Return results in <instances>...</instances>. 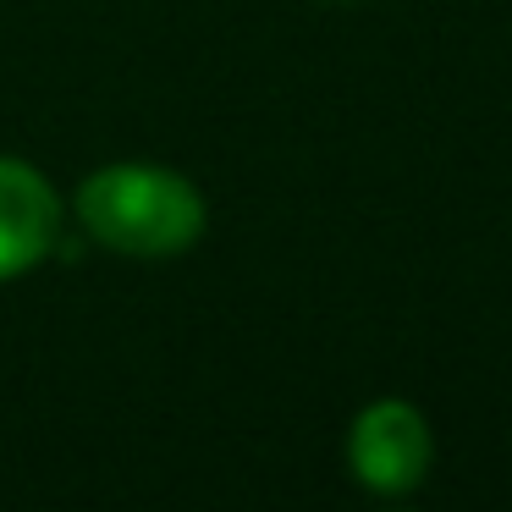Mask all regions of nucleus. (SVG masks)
Here are the masks:
<instances>
[{
	"label": "nucleus",
	"instance_id": "obj_3",
	"mask_svg": "<svg viewBox=\"0 0 512 512\" xmlns=\"http://www.w3.org/2000/svg\"><path fill=\"white\" fill-rule=\"evenodd\" d=\"M61 204L56 182L17 155H0V281L39 270L61 248Z\"/></svg>",
	"mask_w": 512,
	"mask_h": 512
},
{
	"label": "nucleus",
	"instance_id": "obj_1",
	"mask_svg": "<svg viewBox=\"0 0 512 512\" xmlns=\"http://www.w3.org/2000/svg\"><path fill=\"white\" fill-rule=\"evenodd\" d=\"M67 210L94 243L122 259H182L210 232L199 182L155 160H116L89 171Z\"/></svg>",
	"mask_w": 512,
	"mask_h": 512
},
{
	"label": "nucleus",
	"instance_id": "obj_2",
	"mask_svg": "<svg viewBox=\"0 0 512 512\" xmlns=\"http://www.w3.org/2000/svg\"><path fill=\"white\" fill-rule=\"evenodd\" d=\"M435 468V430L419 402L375 397L347 424V474L369 496H413Z\"/></svg>",
	"mask_w": 512,
	"mask_h": 512
}]
</instances>
